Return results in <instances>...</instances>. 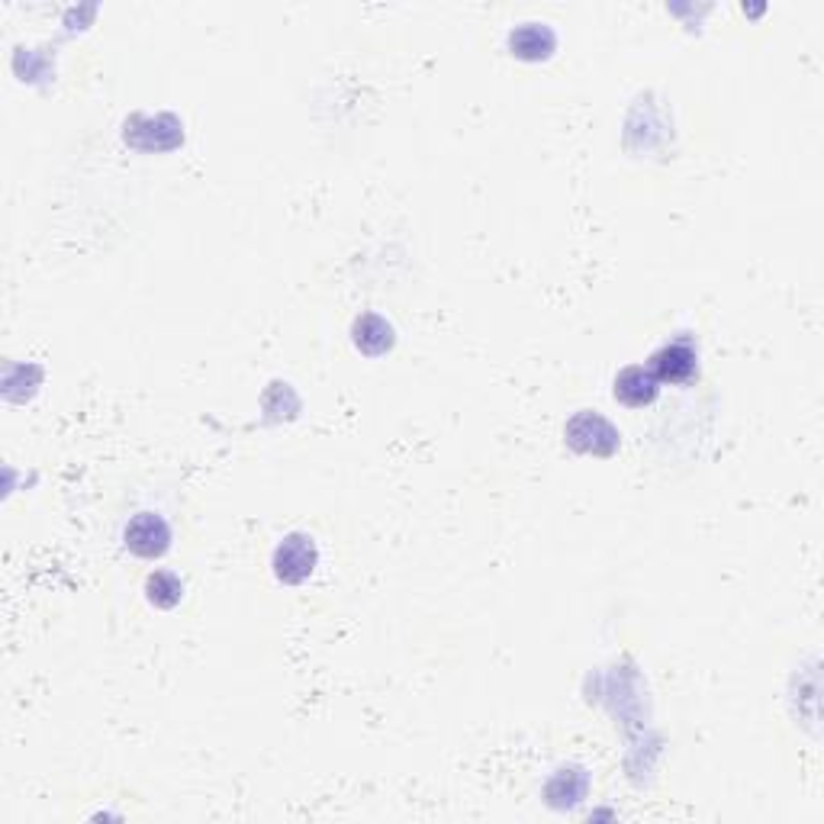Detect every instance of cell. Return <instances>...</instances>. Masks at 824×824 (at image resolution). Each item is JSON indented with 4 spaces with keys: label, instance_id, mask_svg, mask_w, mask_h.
<instances>
[{
    "label": "cell",
    "instance_id": "6da1fadb",
    "mask_svg": "<svg viewBox=\"0 0 824 824\" xmlns=\"http://www.w3.org/2000/svg\"><path fill=\"white\" fill-rule=\"evenodd\" d=\"M564 438H567V445L580 451V455H599V458H609L618 451V431L612 429L609 419H603L599 413H590V409H583V413H576L574 419L567 423V429H564Z\"/></svg>",
    "mask_w": 824,
    "mask_h": 824
},
{
    "label": "cell",
    "instance_id": "7a4b0ae2",
    "mask_svg": "<svg viewBox=\"0 0 824 824\" xmlns=\"http://www.w3.org/2000/svg\"><path fill=\"white\" fill-rule=\"evenodd\" d=\"M271 564H274V576L281 583L296 586V583H303V580L313 576L316 564H320V551H316L313 538L296 532V535H288L274 547V561Z\"/></svg>",
    "mask_w": 824,
    "mask_h": 824
},
{
    "label": "cell",
    "instance_id": "3957f363",
    "mask_svg": "<svg viewBox=\"0 0 824 824\" xmlns=\"http://www.w3.org/2000/svg\"><path fill=\"white\" fill-rule=\"evenodd\" d=\"M123 541L133 554L139 557H161L171 547V529L161 515L155 512H139L133 515V522L126 525Z\"/></svg>",
    "mask_w": 824,
    "mask_h": 824
},
{
    "label": "cell",
    "instance_id": "277c9868",
    "mask_svg": "<svg viewBox=\"0 0 824 824\" xmlns=\"http://www.w3.org/2000/svg\"><path fill=\"white\" fill-rule=\"evenodd\" d=\"M615 399L628 409H642V406H650L657 394H660V384L657 377L650 374V367H642V364H632L625 367L618 377H615V387H612Z\"/></svg>",
    "mask_w": 824,
    "mask_h": 824
},
{
    "label": "cell",
    "instance_id": "5b68a950",
    "mask_svg": "<svg viewBox=\"0 0 824 824\" xmlns=\"http://www.w3.org/2000/svg\"><path fill=\"white\" fill-rule=\"evenodd\" d=\"M650 374L657 384H686L696 374V352L689 345H664L650 358Z\"/></svg>",
    "mask_w": 824,
    "mask_h": 824
},
{
    "label": "cell",
    "instance_id": "8992f818",
    "mask_svg": "<svg viewBox=\"0 0 824 824\" xmlns=\"http://www.w3.org/2000/svg\"><path fill=\"white\" fill-rule=\"evenodd\" d=\"M355 345H358L364 355L377 358V355H384L394 345V328H390L387 320L367 313V316H361L358 323H355Z\"/></svg>",
    "mask_w": 824,
    "mask_h": 824
},
{
    "label": "cell",
    "instance_id": "52a82bcc",
    "mask_svg": "<svg viewBox=\"0 0 824 824\" xmlns=\"http://www.w3.org/2000/svg\"><path fill=\"white\" fill-rule=\"evenodd\" d=\"M509 49H512V55L535 62V59H544L554 49V33L544 30V27H538V23H525V27H519L509 36Z\"/></svg>",
    "mask_w": 824,
    "mask_h": 824
},
{
    "label": "cell",
    "instance_id": "ba28073f",
    "mask_svg": "<svg viewBox=\"0 0 824 824\" xmlns=\"http://www.w3.org/2000/svg\"><path fill=\"white\" fill-rule=\"evenodd\" d=\"M145 593H148V603L158 606V609H175L184 596V583L171 571H158L145 580Z\"/></svg>",
    "mask_w": 824,
    "mask_h": 824
}]
</instances>
